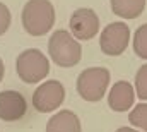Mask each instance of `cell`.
<instances>
[{"mask_svg": "<svg viewBox=\"0 0 147 132\" xmlns=\"http://www.w3.org/2000/svg\"><path fill=\"white\" fill-rule=\"evenodd\" d=\"M70 31L77 39L87 41L99 33V17L92 9H77L70 16Z\"/></svg>", "mask_w": 147, "mask_h": 132, "instance_id": "cell-7", "label": "cell"}, {"mask_svg": "<svg viewBox=\"0 0 147 132\" xmlns=\"http://www.w3.org/2000/svg\"><path fill=\"white\" fill-rule=\"evenodd\" d=\"M55 24V7L50 0H29L22 9V26L31 36H43Z\"/></svg>", "mask_w": 147, "mask_h": 132, "instance_id": "cell-1", "label": "cell"}, {"mask_svg": "<svg viewBox=\"0 0 147 132\" xmlns=\"http://www.w3.org/2000/svg\"><path fill=\"white\" fill-rule=\"evenodd\" d=\"M146 9V0H111V10L121 19H135Z\"/></svg>", "mask_w": 147, "mask_h": 132, "instance_id": "cell-11", "label": "cell"}, {"mask_svg": "<svg viewBox=\"0 0 147 132\" xmlns=\"http://www.w3.org/2000/svg\"><path fill=\"white\" fill-rule=\"evenodd\" d=\"M48 52L51 60L60 67H74L80 62L82 48L74 39V36L65 29H58L50 36L48 41Z\"/></svg>", "mask_w": 147, "mask_h": 132, "instance_id": "cell-2", "label": "cell"}, {"mask_svg": "<svg viewBox=\"0 0 147 132\" xmlns=\"http://www.w3.org/2000/svg\"><path fill=\"white\" fill-rule=\"evenodd\" d=\"M110 86V70L105 67L84 69L77 77V93L80 98L91 103L101 101Z\"/></svg>", "mask_w": 147, "mask_h": 132, "instance_id": "cell-3", "label": "cell"}, {"mask_svg": "<svg viewBox=\"0 0 147 132\" xmlns=\"http://www.w3.org/2000/svg\"><path fill=\"white\" fill-rule=\"evenodd\" d=\"M28 112V101L19 91H2L0 93V120L17 122Z\"/></svg>", "mask_w": 147, "mask_h": 132, "instance_id": "cell-8", "label": "cell"}, {"mask_svg": "<svg viewBox=\"0 0 147 132\" xmlns=\"http://www.w3.org/2000/svg\"><path fill=\"white\" fill-rule=\"evenodd\" d=\"M10 21H12V16L9 7L0 2V36L7 33V29L10 28Z\"/></svg>", "mask_w": 147, "mask_h": 132, "instance_id": "cell-15", "label": "cell"}, {"mask_svg": "<svg viewBox=\"0 0 147 132\" xmlns=\"http://www.w3.org/2000/svg\"><path fill=\"white\" fill-rule=\"evenodd\" d=\"M46 132H82L80 120L70 110H60L48 120Z\"/></svg>", "mask_w": 147, "mask_h": 132, "instance_id": "cell-10", "label": "cell"}, {"mask_svg": "<svg viewBox=\"0 0 147 132\" xmlns=\"http://www.w3.org/2000/svg\"><path fill=\"white\" fill-rule=\"evenodd\" d=\"M134 52L137 57L147 60V24L139 26L134 34Z\"/></svg>", "mask_w": 147, "mask_h": 132, "instance_id": "cell-12", "label": "cell"}, {"mask_svg": "<svg viewBox=\"0 0 147 132\" xmlns=\"http://www.w3.org/2000/svg\"><path fill=\"white\" fill-rule=\"evenodd\" d=\"M135 89H137V96L147 101V64L140 67L137 70V76H135Z\"/></svg>", "mask_w": 147, "mask_h": 132, "instance_id": "cell-14", "label": "cell"}, {"mask_svg": "<svg viewBox=\"0 0 147 132\" xmlns=\"http://www.w3.org/2000/svg\"><path fill=\"white\" fill-rule=\"evenodd\" d=\"M116 132H139V131H135V129H128V127H120Z\"/></svg>", "mask_w": 147, "mask_h": 132, "instance_id": "cell-16", "label": "cell"}, {"mask_svg": "<svg viewBox=\"0 0 147 132\" xmlns=\"http://www.w3.org/2000/svg\"><path fill=\"white\" fill-rule=\"evenodd\" d=\"M130 43V29L125 22H111L108 24L99 38V46L105 55L118 57L121 55Z\"/></svg>", "mask_w": 147, "mask_h": 132, "instance_id": "cell-5", "label": "cell"}, {"mask_svg": "<svg viewBox=\"0 0 147 132\" xmlns=\"http://www.w3.org/2000/svg\"><path fill=\"white\" fill-rule=\"evenodd\" d=\"M16 70L21 81H24L26 84H36L48 76L50 60L36 48L24 50L16 60Z\"/></svg>", "mask_w": 147, "mask_h": 132, "instance_id": "cell-4", "label": "cell"}, {"mask_svg": "<svg viewBox=\"0 0 147 132\" xmlns=\"http://www.w3.org/2000/svg\"><path fill=\"white\" fill-rule=\"evenodd\" d=\"M128 120L134 127L142 129L147 132V103L137 105L130 113H128Z\"/></svg>", "mask_w": 147, "mask_h": 132, "instance_id": "cell-13", "label": "cell"}, {"mask_svg": "<svg viewBox=\"0 0 147 132\" xmlns=\"http://www.w3.org/2000/svg\"><path fill=\"white\" fill-rule=\"evenodd\" d=\"M3 72H5V67H3V62H2V59H0V81L3 79Z\"/></svg>", "mask_w": 147, "mask_h": 132, "instance_id": "cell-17", "label": "cell"}, {"mask_svg": "<svg viewBox=\"0 0 147 132\" xmlns=\"http://www.w3.org/2000/svg\"><path fill=\"white\" fill-rule=\"evenodd\" d=\"M63 99H65L63 84L51 79L36 88L33 95V106L39 113H50V112H55L63 103Z\"/></svg>", "mask_w": 147, "mask_h": 132, "instance_id": "cell-6", "label": "cell"}, {"mask_svg": "<svg viewBox=\"0 0 147 132\" xmlns=\"http://www.w3.org/2000/svg\"><path fill=\"white\" fill-rule=\"evenodd\" d=\"M134 99H135V91L132 84L127 81H118L110 89L108 105L113 112H128V108H132L134 105Z\"/></svg>", "mask_w": 147, "mask_h": 132, "instance_id": "cell-9", "label": "cell"}]
</instances>
